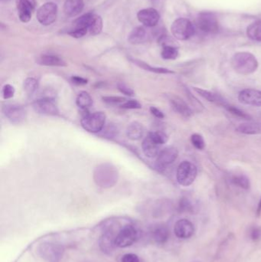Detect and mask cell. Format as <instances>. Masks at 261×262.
Returning a JSON list of instances; mask_svg holds the SVG:
<instances>
[{
    "mask_svg": "<svg viewBox=\"0 0 261 262\" xmlns=\"http://www.w3.org/2000/svg\"><path fill=\"white\" fill-rule=\"evenodd\" d=\"M94 180L99 187L111 188L116 185L119 178L117 167L111 163H105L98 165L94 170Z\"/></svg>",
    "mask_w": 261,
    "mask_h": 262,
    "instance_id": "1",
    "label": "cell"
},
{
    "mask_svg": "<svg viewBox=\"0 0 261 262\" xmlns=\"http://www.w3.org/2000/svg\"><path fill=\"white\" fill-rule=\"evenodd\" d=\"M231 66L238 74L248 75L256 72L258 62L255 55L250 52H237L232 57Z\"/></svg>",
    "mask_w": 261,
    "mask_h": 262,
    "instance_id": "2",
    "label": "cell"
},
{
    "mask_svg": "<svg viewBox=\"0 0 261 262\" xmlns=\"http://www.w3.org/2000/svg\"><path fill=\"white\" fill-rule=\"evenodd\" d=\"M107 116L104 112L87 113L81 120V127L88 132L98 134L104 128Z\"/></svg>",
    "mask_w": 261,
    "mask_h": 262,
    "instance_id": "3",
    "label": "cell"
},
{
    "mask_svg": "<svg viewBox=\"0 0 261 262\" xmlns=\"http://www.w3.org/2000/svg\"><path fill=\"white\" fill-rule=\"evenodd\" d=\"M139 231L132 225H125L117 233L115 244L119 248H128L137 241Z\"/></svg>",
    "mask_w": 261,
    "mask_h": 262,
    "instance_id": "4",
    "label": "cell"
},
{
    "mask_svg": "<svg viewBox=\"0 0 261 262\" xmlns=\"http://www.w3.org/2000/svg\"><path fill=\"white\" fill-rule=\"evenodd\" d=\"M197 173V167L193 163L183 161L178 166L176 179L179 185L189 187L196 180Z\"/></svg>",
    "mask_w": 261,
    "mask_h": 262,
    "instance_id": "5",
    "label": "cell"
},
{
    "mask_svg": "<svg viewBox=\"0 0 261 262\" xmlns=\"http://www.w3.org/2000/svg\"><path fill=\"white\" fill-rule=\"evenodd\" d=\"M171 32L176 39L185 41L193 36L195 28L191 21L184 18H180L174 21L171 26Z\"/></svg>",
    "mask_w": 261,
    "mask_h": 262,
    "instance_id": "6",
    "label": "cell"
},
{
    "mask_svg": "<svg viewBox=\"0 0 261 262\" xmlns=\"http://www.w3.org/2000/svg\"><path fill=\"white\" fill-rule=\"evenodd\" d=\"M33 107L34 112L40 114L56 116L59 113V108L54 101V98L50 95L42 97L40 99L34 101Z\"/></svg>",
    "mask_w": 261,
    "mask_h": 262,
    "instance_id": "7",
    "label": "cell"
},
{
    "mask_svg": "<svg viewBox=\"0 0 261 262\" xmlns=\"http://www.w3.org/2000/svg\"><path fill=\"white\" fill-rule=\"evenodd\" d=\"M57 16L58 6L54 2H47L37 10V19L43 26H50L55 22Z\"/></svg>",
    "mask_w": 261,
    "mask_h": 262,
    "instance_id": "8",
    "label": "cell"
},
{
    "mask_svg": "<svg viewBox=\"0 0 261 262\" xmlns=\"http://www.w3.org/2000/svg\"><path fill=\"white\" fill-rule=\"evenodd\" d=\"M197 26L202 33L215 34L219 29L218 19L213 14L202 12L197 18Z\"/></svg>",
    "mask_w": 261,
    "mask_h": 262,
    "instance_id": "9",
    "label": "cell"
},
{
    "mask_svg": "<svg viewBox=\"0 0 261 262\" xmlns=\"http://www.w3.org/2000/svg\"><path fill=\"white\" fill-rule=\"evenodd\" d=\"M64 249L62 245L53 242H45L40 246L41 256L48 262H57L62 256Z\"/></svg>",
    "mask_w": 261,
    "mask_h": 262,
    "instance_id": "10",
    "label": "cell"
},
{
    "mask_svg": "<svg viewBox=\"0 0 261 262\" xmlns=\"http://www.w3.org/2000/svg\"><path fill=\"white\" fill-rule=\"evenodd\" d=\"M2 112L8 120L14 124L22 123L26 117V110L20 105H5L2 108Z\"/></svg>",
    "mask_w": 261,
    "mask_h": 262,
    "instance_id": "11",
    "label": "cell"
},
{
    "mask_svg": "<svg viewBox=\"0 0 261 262\" xmlns=\"http://www.w3.org/2000/svg\"><path fill=\"white\" fill-rule=\"evenodd\" d=\"M91 16H92V13L89 12L76 19L73 23L72 28L69 32V35L76 38H81L85 36L88 33V26H89Z\"/></svg>",
    "mask_w": 261,
    "mask_h": 262,
    "instance_id": "12",
    "label": "cell"
},
{
    "mask_svg": "<svg viewBox=\"0 0 261 262\" xmlns=\"http://www.w3.org/2000/svg\"><path fill=\"white\" fill-rule=\"evenodd\" d=\"M179 156L178 150L173 147L164 148L160 151L157 158V166L158 168L165 169L173 163Z\"/></svg>",
    "mask_w": 261,
    "mask_h": 262,
    "instance_id": "13",
    "label": "cell"
},
{
    "mask_svg": "<svg viewBox=\"0 0 261 262\" xmlns=\"http://www.w3.org/2000/svg\"><path fill=\"white\" fill-rule=\"evenodd\" d=\"M35 0H16V7L19 19L23 23L30 22L35 9Z\"/></svg>",
    "mask_w": 261,
    "mask_h": 262,
    "instance_id": "14",
    "label": "cell"
},
{
    "mask_svg": "<svg viewBox=\"0 0 261 262\" xmlns=\"http://www.w3.org/2000/svg\"><path fill=\"white\" fill-rule=\"evenodd\" d=\"M238 101L241 104L253 107H261V91L244 89L239 93Z\"/></svg>",
    "mask_w": 261,
    "mask_h": 262,
    "instance_id": "15",
    "label": "cell"
},
{
    "mask_svg": "<svg viewBox=\"0 0 261 262\" xmlns=\"http://www.w3.org/2000/svg\"><path fill=\"white\" fill-rule=\"evenodd\" d=\"M137 18L138 20L146 27H153L159 23L160 16L157 9L148 8L139 11Z\"/></svg>",
    "mask_w": 261,
    "mask_h": 262,
    "instance_id": "16",
    "label": "cell"
},
{
    "mask_svg": "<svg viewBox=\"0 0 261 262\" xmlns=\"http://www.w3.org/2000/svg\"><path fill=\"white\" fill-rule=\"evenodd\" d=\"M117 234H114V231L112 225L105 228L100 238V247L101 250L105 253H110L117 247L115 244V238Z\"/></svg>",
    "mask_w": 261,
    "mask_h": 262,
    "instance_id": "17",
    "label": "cell"
},
{
    "mask_svg": "<svg viewBox=\"0 0 261 262\" xmlns=\"http://www.w3.org/2000/svg\"><path fill=\"white\" fill-rule=\"evenodd\" d=\"M174 232L176 237L182 239L191 238L195 232L194 225L188 220H180L175 223Z\"/></svg>",
    "mask_w": 261,
    "mask_h": 262,
    "instance_id": "18",
    "label": "cell"
},
{
    "mask_svg": "<svg viewBox=\"0 0 261 262\" xmlns=\"http://www.w3.org/2000/svg\"><path fill=\"white\" fill-rule=\"evenodd\" d=\"M169 103L174 112L180 114L185 118H189L193 114V111L190 107L179 97L172 95L169 98Z\"/></svg>",
    "mask_w": 261,
    "mask_h": 262,
    "instance_id": "19",
    "label": "cell"
},
{
    "mask_svg": "<svg viewBox=\"0 0 261 262\" xmlns=\"http://www.w3.org/2000/svg\"><path fill=\"white\" fill-rule=\"evenodd\" d=\"M150 237L158 244H164L168 241L169 231L164 225H155L150 228Z\"/></svg>",
    "mask_w": 261,
    "mask_h": 262,
    "instance_id": "20",
    "label": "cell"
},
{
    "mask_svg": "<svg viewBox=\"0 0 261 262\" xmlns=\"http://www.w3.org/2000/svg\"><path fill=\"white\" fill-rule=\"evenodd\" d=\"M142 150L145 156L150 159L157 158L162 150L160 149V145L155 143L149 136L143 140L142 143Z\"/></svg>",
    "mask_w": 261,
    "mask_h": 262,
    "instance_id": "21",
    "label": "cell"
},
{
    "mask_svg": "<svg viewBox=\"0 0 261 262\" xmlns=\"http://www.w3.org/2000/svg\"><path fill=\"white\" fill-rule=\"evenodd\" d=\"M36 62L38 65L52 67H64L67 64L62 58L53 55H41L38 57Z\"/></svg>",
    "mask_w": 261,
    "mask_h": 262,
    "instance_id": "22",
    "label": "cell"
},
{
    "mask_svg": "<svg viewBox=\"0 0 261 262\" xmlns=\"http://www.w3.org/2000/svg\"><path fill=\"white\" fill-rule=\"evenodd\" d=\"M84 0H65L64 12L67 16L74 17L84 9Z\"/></svg>",
    "mask_w": 261,
    "mask_h": 262,
    "instance_id": "23",
    "label": "cell"
},
{
    "mask_svg": "<svg viewBox=\"0 0 261 262\" xmlns=\"http://www.w3.org/2000/svg\"><path fill=\"white\" fill-rule=\"evenodd\" d=\"M144 134V128L142 123L137 121L130 123L126 130V135L131 141H139Z\"/></svg>",
    "mask_w": 261,
    "mask_h": 262,
    "instance_id": "24",
    "label": "cell"
},
{
    "mask_svg": "<svg viewBox=\"0 0 261 262\" xmlns=\"http://www.w3.org/2000/svg\"><path fill=\"white\" fill-rule=\"evenodd\" d=\"M194 90L196 92L199 94L200 96L202 97L203 98L209 101V102H211V103H215L216 105H220V106H222L223 108L228 104L218 94H214V93L211 92V91H206V90L199 88V87H194Z\"/></svg>",
    "mask_w": 261,
    "mask_h": 262,
    "instance_id": "25",
    "label": "cell"
},
{
    "mask_svg": "<svg viewBox=\"0 0 261 262\" xmlns=\"http://www.w3.org/2000/svg\"><path fill=\"white\" fill-rule=\"evenodd\" d=\"M147 40V33L143 26L135 28L128 37V41L132 45H138L145 42Z\"/></svg>",
    "mask_w": 261,
    "mask_h": 262,
    "instance_id": "26",
    "label": "cell"
},
{
    "mask_svg": "<svg viewBox=\"0 0 261 262\" xmlns=\"http://www.w3.org/2000/svg\"><path fill=\"white\" fill-rule=\"evenodd\" d=\"M237 132L247 135H256L261 134V127L258 123H243L236 128Z\"/></svg>",
    "mask_w": 261,
    "mask_h": 262,
    "instance_id": "27",
    "label": "cell"
},
{
    "mask_svg": "<svg viewBox=\"0 0 261 262\" xmlns=\"http://www.w3.org/2000/svg\"><path fill=\"white\" fill-rule=\"evenodd\" d=\"M76 105L81 110L87 111L93 105V99L89 93L87 91H81L76 98Z\"/></svg>",
    "mask_w": 261,
    "mask_h": 262,
    "instance_id": "28",
    "label": "cell"
},
{
    "mask_svg": "<svg viewBox=\"0 0 261 262\" xmlns=\"http://www.w3.org/2000/svg\"><path fill=\"white\" fill-rule=\"evenodd\" d=\"M102 28H103V21H102L101 17L96 14L92 13L89 26H88V33L95 36V35L100 33Z\"/></svg>",
    "mask_w": 261,
    "mask_h": 262,
    "instance_id": "29",
    "label": "cell"
},
{
    "mask_svg": "<svg viewBox=\"0 0 261 262\" xmlns=\"http://www.w3.org/2000/svg\"><path fill=\"white\" fill-rule=\"evenodd\" d=\"M247 35L254 41H261V21L250 25L247 29Z\"/></svg>",
    "mask_w": 261,
    "mask_h": 262,
    "instance_id": "30",
    "label": "cell"
},
{
    "mask_svg": "<svg viewBox=\"0 0 261 262\" xmlns=\"http://www.w3.org/2000/svg\"><path fill=\"white\" fill-rule=\"evenodd\" d=\"M134 63L136 65L142 68V69H145V70L149 71V72H154V73H157V74H174L175 72L173 71L169 70V69H164V68H156L152 67L148 64L145 63V62H141L139 60H132Z\"/></svg>",
    "mask_w": 261,
    "mask_h": 262,
    "instance_id": "31",
    "label": "cell"
},
{
    "mask_svg": "<svg viewBox=\"0 0 261 262\" xmlns=\"http://www.w3.org/2000/svg\"><path fill=\"white\" fill-rule=\"evenodd\" d=\"M161 56L165 60H175L179 56V51L173 45H164L162 50Z\"/></svg>",
    "mask_w": 261,
    "mask_h": 262,
    "instance_id": "32",
    "label": "cell"
},
{
    "mask_svg": "<svg viewBox=\"0 0 261 262\" xmlns=\"http://www.w3.org/2000/svg\"><path fill=\"white\" fill-rule=\"evenodd\" d=\"M23 88L28 95H33L38 88V81L34 77H27L23 83Z\"/></svg>",
    "mask_w": 261,
    "mask_h": 262,
    "instance_id": "33",
    "label": "cell"
},
{
    "mask_svg": "<svg viewBox=\"0 0 261 262\" xmlns=\"http://www.w3.org/2000/svg\"><path fill=\"white\" fill-rule=\"evenodd\" d=\"M231 183L237 187H241L244 189H249L251 187V183L249 179L244 174L234 175L231 178Z\"/></svg>",
    "mask_w": 261,
    "mask_h": 262,
    "instance_id": "34",
    "label": "cell"
},
{
    "mask_svg": "<svg viewBox=\"0 0 261 262\" xmlns=\"http://www.w3.org/2000/svg\"><path fill=\"white\" fill-rule=\"evenodd\" d=\"M224 108H225L228 112H230L231 114L237 116L238 118L244 119V120H251V116H250L249 114L246 113L245 112H243V111L240 110L239 108H236V107L232 106V105L227 104V105H225Z\"/></svg>",
    "mask_w": 261,
    "mask_h": 262,
    "instance_id": "35",
    "label": "cell"
},
{
    "mask_svg": "<svg viewBox=\"0 0 261 262\" xmlns=\"http://www.w3.org/2000/svg\"><path fill=\"white\" fill-rule=\"evenodd\" d=\"M148 136L159 145L162 146L165 144L168 141V137L165 133L163 131H152L149 133Z\"/></svg>",
    "mask_w": 261,
    "mask_h": 262,
    "instance_id": "36",
    "label": "cell"
},
{
    "mask_svg": "<svg viewBox=\"0 0 261 262\" xmlns=\"http://www.w3.org/2000/svg\"><path fill=\"white\" fill-rule=\"evenodd\" d=\"M191 141L192 144H193V145L194 146L196 149L202 150L205 148V143H204V138L200 134H193L191 137Z\"/></svg>",
    "mask_w": 261,
    "mask_h": 262,
    "instance_id": "37",
    "label": "cell"
},
{
    "mask_svg": "<svg viewBox=\"0 0 261 262\" xmlns=\"http://www.w3.org/2000/svg\"><path fill=\"white\" fill-rule=\"evenodd\" d=\"M102 99H103V101H104L105 103L108 104V105H120V106L127 101V99H126L125 98L119 96L103 97Z\"/></svg>",
    "mask_w": 261,
    "mask_h": 262,
    "instance_id": "38",
    "label": "cell"
},
{
    "mask_svg": "<svg viewBox=\"0 0 261 262\" xmlns=\"http://www.w3.org/2000/svg\"><path fill=\"white\" fill-rule=\"evenodd\" d=\"M15 92H16L15 88L11 84H6L2 87V94L4 99H10L13 98Z\"/></svg>",
    "mask_w": 261,
    "mask_h": 262,
    "instance_id": "39",
    "label": "cell"
},
{
    "mask_svg": "<svg viewBox=\"0 0 261 262\" xmlns=\"http://www.w3.org/2000/svg\"><path fill=\"white\" fill-rule=\"evenodd\" d=\"M121 108L124 109H129V110H134V109H140L142 105L139 101L136 100H127V101L121 105Z\"/></svg>",
    "mask_w": 261,
    "mask_h": 262,
    "instance_id": "40",
    "label": "cell"
},
{
    "mask_svg": "<svg viewBox=\"0 0 261 262\" xmlns=\"http://www.w3.org/2000/svg\"><path fill=\"white\" fill-rule=\"evenodd\" d=\"M187 95L189 97V101H190V103L191 105L194 107L195 109H196L197 112H201V111L204 110V107H203L202 104L200 102L196 97L193 96V94H191V92L187 90Z\"/></svg>",
    "mask_w": 261,
    "mask_h": 262,
    "instance_id": "41",
    "label": "cell"
},
{
    "mask_svg": "<svg viewBox=\"0 0 261 262\" xmlns=\"http://www.w3.org/2000/svg\"><path fill=\"white\" fill-rule=\"evenodd\" d=\"M117 87H118L119 91H121L122 94L128 95V96H132L134 94V91H132V88L128 87L127 84L124 83L120 82L117 84Z\"/></svg>",
    "mask_w": 261,
    "mask_h": 262,
    "instance_id": "42",
    "label": "cell"
},
{
    "mask_svg": "<svg viewBox=\"0 0 261 262\" xmlns=\"http://www.w3.org/2000/svg\"><path fill=\"white\" fill-rule=\"evenodd\" d=\"M250 236L253 241H259L261 239V227H253L250 231Z\"/></svg>",
    "mask_w": 261,
    "mask_h": 262,
    "instance_id": "43",
    "label": "cell"
},
{
    "mask_svg": "<svg viewBox=\"0 0 261 262\" xmlns=\"http://www.w3.org/2000/svg\"><path fill=\"white\" fill-rule=\"evenodd\" d=\"M121 262H140L139 257L135 254H126L121 259Z\"/></svg>",
    "mask_w": 261,
    "mask_h": 262,
    "instance_id": "44",
    "label": "cell"
},
{
    "mask_svg": "<svg viewBox=\"0 0 261 262\" xmlns=\"http://www.w3.org/2000/svg\"><path fill=\"white\" fill-rule=\"evenodd\" d=\"M71 81L77 85H84V84H88V80L87 79L79 77V76H73L71 77Z\"/></svg>",
    "mask_w": 261,
    "mask_h": 262,
    "instance_id": "45",
    "label": "cell"
},
{
    "mask_svg": "<svg viewBox=\"0 0 261 262\" xmlns=\"http://www.w3.org/2000/svg\"><path fill=\"white\" fill-rule=\"evenodd\" d=\"M150 112H151L152 114L154 115L156 117L159 119H163L165 117V115H164L163 112H162L160 109L158 108H155V107H151L150 108Z\"/></svg>",
    "mask_w": 261,
    "mask_h": 262,
    "instance_id": "46",
    "label": "cell"
},
{
    "mask_svg": "<svg viewBox=\"0 0 261 262\" xmlns=\"http://www.w3.org/2000/svg\"><path fill=\"white\" fill-rule=\"evenodd\" d=\"M104 131L105 135L109 137H114L117 134V129H116V127H114V126H109Z\"/></svg>",
    "mask_w": 261,
    "mask_h": 262,
    "instance_id": "47",
    "label": "cell"
},
{
    "mask_svg": "<svg viewBox=\"0 0 261 262\" xmlns=\"http://www.w3.org/2000/svg\"><path fill=\"white\" fill-rule=\"evenodd\" d=\"M180 209H182V211L191 210V204H190V202H189L187 199H183L180 202Z\"/></svg>",
    "mask_w": 261,
    "mask_h": 262,
    "instance_id": "48",
    "label": "cell"
},
{
    "mask_svg": "<svg viewBox=\"0 0 261 262\" xmlns=\"http://www.w3.org/2000/svg\"><path fill=\"white\" fill-rule=\"evenodd\" d=\"M261 214V201L259 202V204H258V209H257V215H258V216H259Z\"/></svg>",
    "mask_w": 261,
    "mask_h": 262,
    "instance_id": "49",
    "label": "cell"
},
{
    "mask_svg": "<svg viewBox=\"0 0 261 262\" xmlns=\"http://www.w3.org/2000/svg\"><path fill=\"white\" fill-rule=\"evenodd\" d=\"M2 1H6V0H2Z\"/></svg>",
    "mask_w": 261,
    "mask_h": 262,
    "instance_id": "50",
    "label": "cell"
}]
</instances>
